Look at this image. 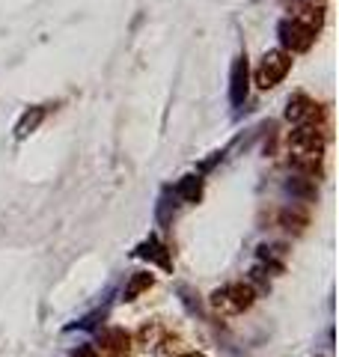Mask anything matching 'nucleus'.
I'll return each mask as SVG.
<instances>
[{
    "mask_svg": "<svg viewBox=\"0 0 339 357\" xmlns=\"http://www.w3.org/2000/svg\"><path fill=\"white\" fill-rule=\"evenodd\" d=\"M146 289H152V277L149 274H134L128 289H126V301H134L140 292H146Z\"/></svg>",
    "mask_w": 339,
    "mask_h": 357,
    "instance_id": "1a4fd4ad",
    "label": "nucleus"
},
{
    "mask_svg": "<svg viewBox=\"0 0 339 357\" xmlns=\"http://www.w3.org/2000/svg\"><path fill=\"white\" fill-rule=\"evenodd\" d=\"M179 357H202V354H194V351H188V354H179Z\"/></svg>",
    "mask_w": 339,
    "mask_h": 357,
    "instance_id": "ddd939ff",
    "label": "nucleus"
},
{
    "mask_svg": "<svg viewBox=\"0 0 339 357\" xmlns=\"http://www.w3.org/2000/svg\"><path fill=\"white\" fill-rule=\"evenodd\" d=\"M179 191L185 194V199H190V203H197V199H199V178L188 176L185 182H182V188H179Z\"/></svg>",
    "mask_w": 339,
    "mask_h": 357,
    "instance_id": "9b49d317",
    "label": "nucleus"
},
{
    "mask_svg": "<svg viewBox=\"0 0 339 357\" xmlns=\"http://www.w3.org/2000/svg\"><path fill=\"white\" fill-rule=\"evenodd\" d=\"M101 349H105L110 357H126L131 351V333L122 328H107L101 333Z\"/></svg>",
    "mask_w": 339,
    "mask_h": 357,
    "instance_id": "0eeeda50",
    "label": "nucleus"
},
{
    "mask_svg": "<svg viewBox=\"0 0 339 357\" xmlns=\"http://www.w3.org/2000/svg\"><path fill=\"white\" fill-rule=\"evenodd\" d=\"M42 116H45V110H42V107H33V116L24 114V119H21V126H18V137H27V134L42 122Z\"/></svg>",
    "mask_w": 339,
    "mask_h": 357,
    "instance_id": "9d476101",
    "label": "nucleus"
},
{
    "mask_svg": "<svg viewBox=\"0 0 339 357\" xmlns=\"http://www.w3.org/2000/svg\"><path fill=\"white\" fill-rule=\"evenodd\" d=\"M315 33L312 27H307L303 21L298 18H286L280 24V42H282V51H289V54H298V51H310L312 48V42H315Z\"/></svg>",
    "mask_w": 339,
    "mask_h": 357,
    "instance_id": "39448f33",
    "label": "nucleus"
},
{
    "mask_svg": "<svg viewBox=\"0 0 339 357\" xmlns=\"http://www.w3.org/2000/svg\"><path fill=\"white\" fill-rule=\"evenodd\" d=\"M75 357H98V351H96V345H81L75 351Z\"/></svg>",
    "mask_w": 339,
    "mask_h": 357,
    "instance_id": "f8f14e48",
    "label": "nucleus"
},
{
    "mask_svg": "<svg viewBox=\"0 0 339 357\" xmlns=\"http://www.w3.org/2000/svg\"><path fill=\"white\" fill-rule=\"evenodd\" d=\"M137 345L152 354H173L182 349V340H179V333H173V328L164 325V321H149V325L140 328Z\"/></svg>",
    "mask_w": 339,
    "mask_h": 357,
    "instance_id": "20e7f679",
    "label": "nucleus"
},
{
    "mask_svg": "<svg viewBox=\"0 0 339 357\" xmlns=\"http://www.w3.org/2000/svg\"><path fill=\"white\" fill-rule=\"evenodd\" d=\"M292 72V54L274 48V51H265V57L259 60L256 66V86L259 89H274L277 84H282V77Z\"/></svg>",
    "mask_w": 339,
    "mask_h": 357,
    "instance_id": "7ed1b4c3",
    "label": "nucleus"
},
{
    "mask_svg": "<svg viewBox=\"0 0 339 357\" xmlns=\"http://www.w3.org/2000/svg\"><path fill=\"white\" fill-rule=\"evenodd\" d=\"M286 119H289V122H295V126H319L322 107L315 105L310 96L295 93V96L289 98V105H286Z\"/></svg>",
    "mask_w": 339,
    "mask_h": 357,
    "instance_id": "423d86ee",
    "label": "nucleus"
},
{
    "mask_svg": "<svg viewBox=\"0 0 339 357\" xmlns=\"http://www.w3.org/2000/svg\"><path fill=\"white\" fill-rule=\"evenodd\" d=\"M247 98V57H239L232 66V105H241Z\"/></svg>",
    "mask_w": 339,
    "mask_h": 357,
    "instance_id": "6e6552de",
    "label": "nucleus"
},
{
    "mask_svg": "<svg viewBox=\"0 0 339 357\" xmlns=\"http://www.w3.org/2000/svg\"><path fill=\"white\" fill-rule=\"evenodd\" d=\"M256 292L250 283H226L209 295V304L218 316H241L253 307Z\"/></svg>",
    "mask_w": 339,
    "mask_h": 357,
    "instance_id": "f03ea898",
    "label": "nucleus"
},
{
    "mask_svg": "<svg viewBox=\"0 0 339 357\" xmlns=\"http://www.w3.org/2000/svg\"><path fill=\"white\" fill-rule=\"evenodd\" d=\"M324 131L322 126H298L289 134V155L298 170L315 176L324 161Z\"/></svg>",
    "mask_w": 339,
    "mask_h": 357,
    "instance_id": "f257e3e1",
    "label": "nucleus"
}]
</instances>
